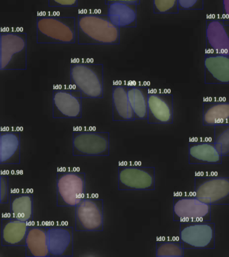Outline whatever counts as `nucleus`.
<instances>
[{"instance_id": "0eeeda50", "label": "nucleus", "mask_w": 229, "mask_h": 257, "mask_svg": "<svg viewBox=\"0 0 229 257\" xmlns=\"http://www.w3.org/2000/svg\"><path fill=\"white\" fill-rule=\"evenodd\" d=\"M73 155L76 157L109 156V133L73 131Z\"/></svg>"}, {"instance_id": "b1692460", "label": "nucleus", "mask_w": 229, "mask_h": 257, "mask_svg": "<svg viewBox=\"0 0 229 257\" xmlns=\"http://www.w3.org/2000/svg\"><path fill=\"white\" fill-rule=\"evenodd\" d=\"M11 216L24 222L33 221L34 197L29 193L13 194L10 196Z\"/></svg>"}, {"instance_id": "39448f33", "label": "nucleus", "mask_w": 229, "mask_h": 257, "mask_svg": "<svg viewBox=\"0 0 229 257\" xmlns=\"http://www.w3.org/2000/svg\"><path fill=\"white\" fill-rule=\"evenodd\" d=\"M85 198V174L61 170L57 173V206L76 207Z\"/></svg>"}, {"instance_id": "7ed1b4c3", "label": "nucleus", "mask_w": 229, "mask_h": 257, "mask_svg": "<svg viewBox=\"0 0 229 257\" xmlns=\"http://www.w3.org/2000/svg\"><path fill=\"white\" fill-rule=\"evenodd\" d=\"M77 22L75 17L42 15L37 18V43H77Z\"/></svg>"}, {"instance_id": "412c9836", "label": "nucleus", "mask_w": 229, "mask_h": 257, "mask_svg": "<svg viewBox=\"0 0 229 257\" xmlns=\"http://www.w3.org/2000/svg\"><path fill=\"white\" fill-rule=\"evenodd\" d=\"M113 121H134L135 113L128 96V85L117 84L112 87Z\"/></svg>"}, {"instance_id": "a878e982", "label": "nucleus", "mask_w": 229, "mask_h": 257, "mask_svg": "<svg viewBox=\"0 0 229 257\" xmlns=\"http://www.w3.org/2000/svg\"><path fill=\"white\" fill-rule=\"evenodd\" d=\"M184 250L180 239H161L156 242L157 257H183Z\"/></svg>"}, {"instance_id": "f03ea898", "label": "nucleus", "mask_w": 229, "mask_h": 257, "mask_svg": "<svg viewBox=\"0 0 229 257\" xmlns=\"http://www.w3.org/2000/svg\"><path fill=\"white\" fill-rule=\"evenodd\" d=\"M71 87L84 99L103 97V65L94 62L73 61L70 67Z\"/></svg>"}, {"instance_id": "9b49d317", "label": "nucleus", "mask_w": 229, "mask_h": 257, "mask_svg": "<svg viewBox=\"0 0 229 257\" xmlns=\"http://www.w3.org/2000/svg\"><path fill=\"white\" fill-rule=\"evenodd\" d=\"M75 208V230L79 232L103 231L102 199L96 197H85Z\"/></svg>"}, {"instance_id": "393cba45", "label": "nucleus", "mask_w": 229, "mask_h": 257, "mask_svg": "<svg viewBox=\"0 0 229 257\" xmlns=\"http://www.w3.org/2000/svg\"><path fill=\"white\" fill-rule=\"evenodd\" d=\"M148 87L128 85V96L135 113V119H148Z\"/></svg>"}, {"instance_id": "c85d7f7f", "label": "nucleus", "mask_w": 229, "mask_h": 257, "mask_svg": "<svg viewBox=\"0 0 229 257\" xmlns=\"http://www.w3.org/2000/svg\"><path fill=\"white\" fill-rule=\"evenodd\" d=\"M9 177L7 174H1L0 176V203L7 204L10 203Z\"/></svg>"}, {"instance_id": "dca6fc26", "label": "nucleus", "mask_w": 229, "mask_h": 257, "mask_svg": "<svg viewBox=\"0 0 229 257\" xmlns=\"http://www.w3.org/2000/svg\"><path fill=\"white\" fill-rule=\"evenodd\" d=\"M206 84H229V55H205Z\"/></svg>"}, {"instance_id": "473e14b6", "label": "nucleus", "mask_w": 229, "mask_h": 257, "mask_svg": "<svg viewBox=\"0 0 229 257\" xmlns=\"http://www.w3.org/2000/svg\"><path fill=\"white\" fill-rule=\"evenodd\" d=\"M114 3L135 4V5H139L141 4V0H105V5L107 6Z\"/></svg>"}, {"instance_id": "4be33fe9", "label": "nucleus", "mask_w": 229, "mask_h": 257, "mask_svg": "<svg viewBox=\"0 0 229 257\" xmlns=\"http://www.w3.org/2000/svg\"><path fill=\"white\" fill-rule=\"evenodd\" d=\"M137 6L135 4L114 3L107 6L111 23L120 28H136Z\"/></svg>"}, {"instance_id": "20e7f679", "label": "nucleus", "mask_w": 229, "mask_h": 257, "mask_svg": "<svg viewBox=\"0 0 229 257\" xmlns=\"http://www.w3.org/2000/svg\"><path fill=\"white\" fill-rule=\"evenodd\" d=\"M27 68V35L23 31L0 34V69L21 71Z\"/></svg>"}, {"instance_id": "f8f14e48", "label": "nucleus", "mask_w": 229, "mask_h": 257, "mask_svg": "<svg viewBox=\"0 0 229 257\" xmlns=\"http://www.w3.org/2000/svg\"><path fill=\"white\" fill-rule=\"evenodd\" d=\"M82 97L80 91L70 88H55L53 91V117L78 119L82 117Z\"/></svg>"}, {"instance_id": "2eb2a0df", "label": "nucleus", "mask_w": 229, "mask_h": 257, "mask_svg": "<svg viewBox=\"0 0 229 257\" xmlns=\"http://www.w3.org/2000/svg\"><path fill=\"white\" fill-rule=\"evenodd\" d=\"M50 256H73V228L68 226L47 227Z\"/></svg>"}, {"instance_id": "9d476101", "label": "nucleus", "mask_w": 229, "mask_h": 257, "mask_svg": "<svg viewBox=\"0 0 229 257\" xmlns=\"http://www.w3.org/2000/svg\"><path fill=\"white\" fill-rule=\"evenodd\" d=\"M119 190L153 191L155 189V168L141 165L119 167Z\"/></svg>"}, {"instance_id": "7c9ffc66", "label": "nucleus", "mask_w": 229, "mask_h": 257, "mask_svg": "<svg viewBox=\"0 0 229 257\" xmlns=\"http://www.w3.org/2000/svg\"><path fill=\"white\" fill-rule=\"evenodd\" d=\"M48 5L51 8H75L78 6V0H49Z\"/></svg>"}, {"instance_id": "1a4fd4ad", "label": "nucleus", "mask_w": 229, "mask_h": 257, "mask_svg": "<svg viewBox=\"0 0 229 257\" xmlns=\"http://www.w3.org/2000/svg\"><path fill=\"white\" fill-rule=\"evenodd\" d=\"M175 222H208L211 220V205L193 196L177 195L173 200Z\"/></svg>"}, {"instance_id": "f257e3e1", "label": "nucleus", "mask_w": 229, "mask_h": 257, "mask_svg": "<svg viewBox=\"0 0 229 257\" xmlns=\"http://www.w3.org/2000/svg\"><path fill=\"white\" fill-rule=\"evenodd\" d=\"M76 27L78 45H120L121 28L113 25L107 15L79 13Z\"/></svg>"}, {"instance_id": "ddd939ff", "label": "nucleus", "mask_w": 229, "mask_h": 257, "mask_svg": "<svg viewBox=\"0 0 229 257\" xmlns=\"http://www.w3.org/2000/svg\"><path fill=\"white\" fill-rule=\"evenodd\" d=\"M205 49V55H229V25L222 18H206Z\"/></svg>"}, {"instance_id": "a211bd4d", "label": "nucleus", "mask_w": 229, "mask_h": 257, "mask_svg": "<svg viewBox=\"0 0 229 257\" xmlns=\"http://www.w3.org/2000/svg\"><path fill=\"white\" fill-rule=\"evenodd\" d=\"M29 223L3 217L2 220V245L3 246H25Z\"/></svg>"}, {"instance_id": "bb28decb", "label": "nucleus", "mask_w": 229, "mask_h": 257, "mask_svg": "<svg viewBox=\"0 0 229 257\" xmlns=\"http://www.w3.org/2000/svg\"><path fill=\"white\" fill-rule=\"evenodd\" d=\"M214 145L222 157H229V123L215 125Z\"/></svg>"}, {"instance_id": "4468645a", "label": "nucleus", "mask_w": 229, "mask_h": 257, "mask_svg": "<svg viewBox=\"0 0 229 257\" xmlns=\"http://www.w3.org/2000/svg\"><path fill=\"white\" fill-rule=\"evenodd\" d=\"M174 119L173 95L164 92H149L148 102L149 123H172Z\"/></svg>"}, {"instance_id": "c756f323", "label": "nucleus", "mask_w": 229, "mask_h": 257, "mask_svg": "<svg viewBox=\"0 0 229 257\" xmlns=\"http://www.w3.org/2000/svg\"><path fill=\"white\" fill-rule=\"evenodd\" d=\"M178 5L180 11H201L204 9V0H178Z\"/></svg>"}, {"instance_id": "f3484780", "label": "nucleus", "mask_w": 229, "mask_h": 257, "mask_svg": "<svg viewBox=\"0 0 229 257\" xmlns=\"http://www.w3.org/2000/svg\"><path fill=\"white\" fill-rule=\"evenodd\" d=\"M222 156L214 142L190 141L188 144L189 163L192 165H220Z\"/></svg>"}, {"instance_id": "cd10ccee", "label": "nucleus", "mask_w": 229, "mask_h": 257, "mask_svg": "<svg viewBox=\"0 0 229 257\" xmlns=\"http://www.w3.org/2000/svg\"><path fill=\"white\" fill-rule=\"evenodd\" d=\"M178 0H153L155 14H178Z\"/></svg>"}, {"instance_id": "423d86ee", "label": "nucleus", "mask_w": 229, "mask_h": 257, "mask_svg": "<svg viewBox=\"0 0 229 257\" xmlns=\"http://www.w3.org/2000/svg\"><path fill=\"white\" fill-rule=\"evenodd\" d=\"M194 195L211 205H229V177L198 175L194 179Z\"/></svg>"}, {"instance_id": "5701e85b", "label": "nucleus", "mask_w": 229, "mask_h": 257, "mask_svg": "<svg viewBox=\"0 0 229 257\" xmlns=\"http://www.w3.org/2000/svg\"><path fill=\"white\" fill-rule=\"evenodd\" d=\"M202 123L206 126L229 123V102L225 100H206L203 102Z\"/></svg>"}, {"instance_id": "2f4dec72", "label": "nucleus", "mask_w": 229, "mask_h": 257, "mask_svg": "<svg viewBox=\"0 0 229 257\" xmlns=\"http://www.w3.org/2000/svg\"><path fill=\"white\" fill-rule=\"evenodd\" d=\"M223 20L226 25H229V0H223Z\"/></svg>"}, {"instance_id": "aec40b11", "label": "nucleus", "mask_w": 229, "mask_h": 257, "mask_svg": "<svg viewBox=\"0 0 229 257\" xmlns=\"http://www.w3.org/2000/svg\"><path fill=\"white\" fill-rule=\"evenodd\" d=\"M25 247L27 257L50 256L47 227L29 225Z\"/></svg>"}, {"instance_id": "6ab92c4d", "label": "nucleus", "mask_w": 229, "mask_h": 257, "mask_svg": "<svg viewBox=\"0 0 229 257\" xmlns=\"http://www.w3.org/2000/svg\"><path fill=\"white\" fill-rule=\"evenodd\" d=\"M21 159V133L2 131L0 133V163L19 165Z\"/></svg>"}, {"instance_id": "6e6552de", "label": "nucleus", "mask_w": 229, "mask_h": 257, "mask_svg": "<svg viewBox=\"0 0 229 257\" xmlns=\"http://www.w3.org/2000/svg\"><path fill=\"white\" fill-rule=\"evenodd\" d=\"M179 239L185 249H214L215 224L208 222H180Z\"/></svg>"}]
</instances>
